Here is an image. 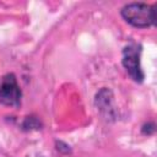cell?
Here are the masks:
<instances>
[{
    "instance_id": "obj_3",
    "label": "cell",
    "mask_w": 157,
    "mask_h": 157,
    "mask_svg": "<svg viewBox=\"0 0 157 157\" xmlns=\"http://www.w3.org/2000/svg\"><path fill=\"white\" fill-rule=\"evenodd\" d=\"M140 45L136 44H129L123 50V65L131 78L136 82H142L145 77L140 65Z\"/></svg>"
},
{
    "instance_id": "obj_1",
    "label": "cell",
    "mask_w": 157,
    "mask_h": 157,
    "mask_svg": "<svg viewBox=\"0 0 157 157\" xmlns=\"http://www.w3.org/2000/svg\"><path fill=\"white\" fill-rule=\"evenodd\" d=\"M155 6L147 4L132 2L125 5L121 9V16L131 26L137 28H145L155 23Z\"/></svg>"
},
{
    "instance_id": "obj_2",
    "label": "cell",
    "mask_w": 157,
    "mask_h": 157,
    "mask_svg": "<svg viewBox=\"0 0 157 157\" xmlns=\"http://www.w3.org/2000/svg\"><path fill=\"white\" fill-rule=\"evenodd\" d=\"M22 92L13 74H7L0 82V103L9 107H20Z\"/></svg>"
}]
</instances>
